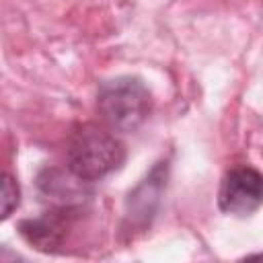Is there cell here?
Masks as SVG:
<instances>
[{
	"instance_id": "277c9868",
	"label": "cell",
	"mask_w": 263,
	"mask_h": 263,
	"mask_svg": "<svg viewBox=\"0 0 263 263\" xmlns=\"http://www.w3.org/2000/svg\"><path fill=\"white\" fill-rule=\"evenodd\" d=\"M263 197V179L261 173L253 166H234L230 168L218 189V205L224 214L232 216H251L259 210Z\"/></svg>"
},
{
	"instance_id": "5b68a950",
	"label": "cell",
	"mask_w": 263,
	"mask_h": 263,
	"mask_svg": "<svg viewBox=\"0 0 263 263\" xmlns=\"http://www.w3.org/2000/svg\"><path fill=\"white\" fill-rule=\"evenodd\" d=\"M37 191L49 208L66 212H78L90 197L88 181L62 168H43L37 177Z\"/></svg>"
},
{
	"instance_id": "6da1fadb",
	"label": "cell",
	"mask_w": 263,
	"mask_h": 263,
	"mask_svg": "<svg viewBox=\"0 0 263 263\" xmlns=\"http://www.w3.org/2000/svg\"><path fill=\"white\" fill-rule=\"evenodd\" d=\"M125 160V146L105 125L80 123L72 129L66 146L68 171L84 181H99L117 171Z\"/></svg>"
},
{
	"instance_id": "8992f818",
	"label": "cell",
	"mask_w": 263,
	"mask_h": 263,
	"mask_svg": "<svg viewBox=\"0 0 263 263\" xmlns=\"http://www.w3.org/2000/svg\"><path fill=\"white\" fill-rule=\"evenodd\" d=\"M76 212L53 210L49 208L39 218H27L18 224L21 236L41 253H58L66 242L68 228Z\"/></svg>"
},
{
	"instance_id": "52a82bcc",
	"label": "cell",
	"mask_w": 263,
	"mask_h": 263,
	"mask_svg": "<svg viewBox=\"0 0 263 263\" xmlns=\"http://www.w3.org/2000/svg\"><path fill=\"white\" fill-rule=\"evenodd\" d=\"M21 203V187L12 175L0 173V222L10 218V214Z\"/></svg>"
},
{
	"instance_id": "3957f363",
	"label": "cell",
	"mask_w": 263,
	"mask_h": 263,
	"mask_svg": "<svg viewBox=\"0 0 263 263\" xmlns=\"http://www.w3.org/2000/svg\"><path fill=\"white\" fill-rule=\"evenodd\" d=\"M166 179H168V160H158L150 168V173L127 193L123 208L125 232H136V230L142 232L152 224L166 189Z\"/></svg>"
},
{
	"instance_id": "7a4b0ae2",
	"label": "cell",
	"mask_w": 263,
	"mask_h": 263,
	"mask_svg": "<svg viewBox=\"0 0 263 263\" xmlns=\"http://www.w3.org/2000/svg\"><path fill=\"white\" fill-rule=\"evenodd\" d=\"M152 95L138 76L103 80L97 90V111L105 127L117 134L136 132L150 115Z\"/></svg>"
}]
</instances>
